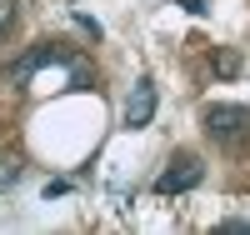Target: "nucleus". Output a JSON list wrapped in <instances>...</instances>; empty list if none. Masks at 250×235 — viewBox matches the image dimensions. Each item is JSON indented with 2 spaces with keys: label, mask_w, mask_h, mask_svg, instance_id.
Returning a JSON list of instances; mask_svg holds the SVG:
<instances>
[{
  "label": "nucleus",
  "mask_w": 250,
  "mask_h": 235,
  "mask_svg": "<svg viewBox=\"0 0 250 235\" xmlns=\"http://www.w3.org/2000/svg\"><path fill=\"white\" fill-rule=\"evenodd\" d=\"M15 175H20V165H15V160H10V155H0V185H10V180H15Z\"/></svg>",
  "instance_id": "obj_6"
},
{
  "label": "nucleus",
  "mask_w": 250,
  "mask_h": 235,
  "mask_svg": "<svg viewBox=\"0 0 250 235\" xmlns=\"http://www.w3.org/2000/svg\"><path fill=\"white\" fill-rule=\"evenodd\" d=\"M205 135L220 145H250V110L245 105H210L205 110Z\"/></svg>",
  "instance_id": "obj_1"
},
{
  "label": "nucleus",
  "mask_w": 250,
  "mask_h": 235,
  "mask_svg": "<svg viewBox=\"0 0 250 235\" xmlns=\"http://www.w3.org/2000/svg\"><path fill=\"white\" fill-rule=\"evenodd\" d=\"M200 175H205V165H200L195 155H180V160L155 180V195H185V190H195V185H200Z\"/></svg>",
  "instance_id": "obj_2"
},
{
  "label": "nucleus",
  "mask_w": 250,
  "mask_h": 235,
  "mask_svg": "<svg viewBox=\"0 0 250 235\" xmlns=\"http://www.w3.org/2000/svg\"><path fill=\"white\" fill-rule=\"evenodd\" d=\"M10 25H15V0H0V40L10 35Z\"/></svg>",
  "instance_id": "obj_4"
},
{
  "label": "nucleus",
  "mask_w": 250,
  "mask_h": 235,
  "mask_svg": "<svg viewBox=\"0 0 250 235\" xmlns=\"http://www.w3.org/2000/svg\"><path fill=\"white\" fill-rule=\"evenodd\" d=\"M130 130H145V125L155 120V80H135L130 100H125V115H120Z\"/></svg>",
  "instance_id": "obj_3"
},
{
  "label": "nucleus",
  "mask_w": 250,
  "mask_h": 235,
  "mask_svg": "<svg viewBox=\"0 0 250 235\" xmlns=\"http://www.w3.org/2000/svg\"><path fill=\"white\" fill-rule=\"evenodd\" d=\"M235 65H240V60H235L230 50H220V55H215V70H220V75H235Z\"/></svg>",
  "instance_id": "obj_5"
}]
</instances>
